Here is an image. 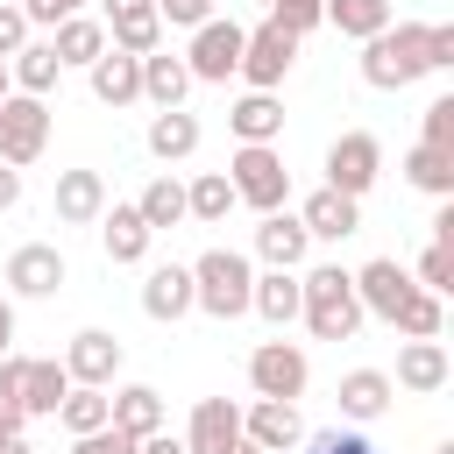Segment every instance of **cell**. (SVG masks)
<instances>
[{
  "label": "cell",
  "instance_id": "19",
  "mask_svg": "<svg viewBox=\"0 0 454 454\" xmlns=\"http://www.w3.org/2000/svg\"><path fill=\"white\" fill-rule=\"evenodd\" d=\"M92 227H99L106 262H142V255H149V241H156V234H149V220H142L135 206H106Z\"/></svg>",
  "mask_w": 454,
  "mask_h": 454
},
{
  "label": "cell",
  "instance_id": "50",
  "mask_svg": "<svg viewBox=\"0 0 454 454\" xmlns=\"http://www.w3.org/2000/svg\"><path fill=\"white\" fill-rule=\"evenodd\" d=\"M21 426H28V419H21V411H7V404H0V440H14V433H21Z\"/></svg>",
  "mask_w": 454,
  "mask_h": 454
},
{
  "label": "cell",
  "instance_id": "46",
  "mask_svg": "<svg viewBox=\"0 0 454 454\" xmlns=\"http://www.w3.org/2000/svg\"><path fill=\"white\" fill-rule=\"evenodd\" d=\"M135 454H184V440H177V433H163V426H156V433H149V440H142V447H135Z\"/></svg>",
  "mask_w": 454,
  "mask_h": 454
},
{
  "label": "cell",
  "instance_id": "17",
  "mask_svg": "<svg viewBox=\"0 0 454 454\" xmlns=\"http://www.w3.org/2000/svg\"><path fill=\"white\" fill-rule=\"evenodd\" d=\"M305 248H312V234H305V220H298V213H284V206H277V213H262V220H255V255H262L270 270H298V262H305Z\"/></svg>",
  "mask_w": 454,
  "mask_h": 454
},
{
  "label": "cell",
  "instance_id": "9",
  "mask_svg": "<svg viewBox=\"0 0 454 454\" xmlns=\"http://www.w3.org/2000/svg\"><path fill=\"white\" fill-rule=\"evenodd\" d=\"M376 177H383V142H376L369 128H348V135L326 149V184L348 192V199H362Z\"/></svg>",
  "mask_w": 454,
  "mask_h": 454
},
{
  "label": "cell",
  "instance_id": "45",
  "mask_svg": "<svg viewBox=\"0 0 454 454\" xmlns=\"http://www.w3.org/2000/svg\"><path fill=\"white\" fill-rule=\"evenodd\" d=\"M21 43H28V14H21L14 0H0V57H14Z\"/></svg>",
  "mask_w": 454,
  "mask_h": 454
},
{
  "label": "cell",
  "instance_id": "5",
  "mask_svg": "<svg viewBox=\"0 0 454 454\" xmlns=\"http://www.w3.org/2000/svg\"><path fill=\"white\" fill-rule=\"evenodd\" d=\"M298 43H305V35H291V28H277V21L248 28V35H241L234 78H248V92H277V85L291 78V64H298Z\"/></svg>",
  "mask_w": 454,
  "mask_h": 454
},
{
  "label": "cell",
  "instance_id": "44",
  "mask_svg": "<svg viewBox=\"0 0 454 454\" xmlns=\"http://www.w3.org/2000/svg\"><path fill=\"white\" fill-rule=\"evenodd\" d=\"M21 14H28V28H57L64 14H85V0H21Z\"/></svg>",
  "mask_w": 454,
  "mask_h": 454
},
{
  "label": "cell",
  "instance_id": "14",
  "mask_svg": "<svg viewBox=\"0 0 454 454\" xmlns=\"http://www.w3.org/2000/svg\"><path fill=\"white\" fill-rule=\"evenodd\" d=\"M298 220H305V234H312V241H348V234H362V199H348V192L319 184V192L298 206Z\"/></svg>",
  "mask_w": 454,
  "mask_h": 454
},
{
  "label": "cell",
  "instance_id": "11",
  "mask_svg": "<svg viewBox=\"0 0 454 454\" xmlns=\"http://www.w3.org/2000/svg\"><path fill=\"white\" fill-rule=\"evenodd\" d=\"M411 291H419V277H411L397 255H376V262L355 270V298H362V312H376V319H390Z\"/></svg>",
  "mask_w": 454,
  "mask_h": 454
},
{
  "label": "cell",
  "instance_id": "7",
  "mask_svg": "<svg viewBox=\"0 0 454 454\" xmlns=\"http://www.w3.org/2000/svg\"><path fill=\"white\" fill-rule=\"evenodd\" d=\"M305 383H312V362H305L298 340H262V348L248 355V390H255V397H284V404H298Z\"/></svg>",
  "mask_w": 454,
  "mask_h": 454
},
{
  "label": "cell",
  "instance_id": "37",
  "mask_svg": "<svg viewBox=\"0 0 454 454\" xmlns=\"http://www.w3.org/2000/svg\"><path fill=\"white\" fill-rule=\"evenodd\" d=\"M326 21L355 43H369L376 28H390V0H326Z\"/></svg>",
  "mask_w": 454,
  "mask_h": 454
},
{
  "label": "cell",
  "instance_id": "2",
  "mask_svg": "<svg viewBox=\"0 0 454 454\" xmlns=\"http://www.w3.org/2000/svg\"><path fill=\"white\" fill-rule=\"evenodd\" d=\"M298 319L312 326V340H355L362 326V298H355V270L319 262L298 277Z\"/></svg>",
  "mask_w": 454,
  "mask_h": 454
},
{
  "label": "cell",
  "instance_id": "39",
  "mask_svg": "<svg viewBox=\"0 0 454 454\" xmlns=\"http://www.w3.org/2000/svg\"><path fill=\"white\" fill-rule=\"evenodd\" d=\"M298 447H305V454H376V447H369V433H355V426H326V433H305Z\"/></svg>",
  "mask_w": 454,
  "mask_h": 454
},
{
  "label": "cell",
  "instance_id": "12",
  "mask_svg": "<svg viewBox=\"0 0 454 454\" xmlns=\"http://www.w3.org/2000/svg\"><path fill=\"white\" fill-rule=\"evenodd\" d=\"M64 376H71V383H99V390H114V376H121V340H114L106 326L71 333V348H64Z\"/></svg>",
  "mask_w": 454,
  "mask_h": 454
},
{
  "label": "cell",
  "instance_id": "48",
  "mask_svg": "<svg viewBox=\"0 0 454 454\" xmlns=\"http://www.w3.org/2000/svg\"><path fill=\"white\" fill-rule=\"evenodd\" d=\"M433 241H447V248H454V206H440V213H433Z\"/></svg>",
  "mask_w": 454,
  "mask_h": 454
},
{
  "label": "cell",
  "instance_id": "53",
  "mask_svg": "<svg viewBox=\"0 0 454 454\" xmlns=\"http://www.w3.org/2000/svg\"><path fill=\"white\" fill-rule=\"evenodd\" d=\"M0 454H35V447H28L21 433H14V440H0Z\"/></svg>",
  "mask_w": 454,
  "mask_h": 454
},
{
  "label": "cell",
  "instance_id": "43",
  "mask_svg": "<svg viewBox=\"0 0 454 454\" xmlns=\"http://www.w3.org/2000/svg\"><path fill=\"white\" fill-rule=\"evenodd\" d=\"M156 14L170 28H199V21H213V0H156Z\"/></svg>",
  "mask_w": 454,
  "mask_h": 454
},
{
  "label": "cell",
  "instance_id": "1",
  "mask_svg": "<svg viewBox=\"0 0 454 454\" xmlns=\"http://www.w3.org/2000/svg\"><path fill=\"white\" fill-rule=\"evenodd\" d=\"M447 64H454V21H390L362 43V78L376 92H404Z\"/></svg>",
  "mask_w": 454,
  "mask_h": 454
},
{
  "label": "cell",
  "instance_id": "4",
  "mask_svg": "<svg viewBox=\"0 0 454 454\" xmlns=\"http://www.w3.org/2000/svg\"><path fill=\"white\" fill-rule=\"evenodd\" d=\"M227 184H234V206H255V213H277L291 199V170H284L277 142H241L227 156Z\"/></svg>",
  "mask_w": 454,
  "mask_h": 454
},
{
  "label": "cell",
  "instance_id": "6",
  "mask_svg": "<svg viewBox=\"0 0 454 454\" xmlns=\"http://www.w3.org/2000/svg\"><path fill=\"white\" fill-rule=\"evenodd\" d=\"M43 149H50V99H35V92H7V99H0V163L28 170Z\"/></svg>",
  "mask_w": 454,
  "mask_h": 454
},
{
  "label": "cell",
  "instance_id": "47",
  "mask_svg": "<svg viewBox=\"0 0 454 454\" xmlns=\"http://www.w3.org/2000/svg\"><path fill=\"white\" fill-rule=\"evenodd\" d=\"M14 199H21V170H14V163H0V213H7Z\"/></svg>",
  "mask_w": 454,
  "mask_h": 454
},
{
  "label": "cell",
  "instance_id": "16",
  "mask_svg": "<svg viewBox=\"0 0 454 454\" xmlns=\"http://www.w3.org/2000/svg\"><path fill=\"white\" fill-rule=\"evenodd\" d=\"M85 71H92V99H99V106H135V99H142V57H128V50L106 43Z\"/></svg>",
  "mask_w": 454,
  "mask_h": 454
},
{
  "label": "cell",
  "instance_id": "42",
  "mask_svg": "<svg viewBox=\"0 0 454 454\" xmlns=\"http://www.w3.org/2000/svg\"><path fill=\"white\" fill-rule=\"evenodd\" d=\"M419 142H433V149H454V92H440L433 106H426V135Z\"/></svg>",
  "mask_w": 454,
  "mask_h": 454
},
{
  "label": "cell",
  "instance_id": "49",
  "mask_svg": "<svg viewBox=\"0 0 454 454\" xmlns=\"http://www.w3.org/2000/svg\"><path fill=\"white\" fill-rule=\"evenodd\" d=\"M14 348V298H0V355Z\"/></svg>",
  "mask_w": 454,
  "mask_h": 454
},
{
  "label": "cell",
  "instance_id": "54",
  "mask_svg": "<svg viewBox=\"0 0 454 454\" xmlns=\"http://www.w3.org/2000/svg\"><path fill=\"white\" fill-rule=\"evenodd\" d=\"M7 92H14V78H7V57H0V99H7Z\"/></svg>",
  "mask_w": 454,
  "mask_h": 454
},
{
  "label": "cell",
  "instance_id": "21",
  "mask_svg": "<svg viewBox=\"0 0 454 454\" xmlns=\"http://www.w3.org/2000/svg\"><path fill=\"white\" fill-rule=\"evenodd\" d=\"M390 397H397L390 369H348V376H340V419H355V426L383 419V411H390Z\"/></svg>",
  "mask_w": 454,
  "mask_h": 454
},
{
  "label": "cell",
  "instance_id": "30",
  "mask_svg": "<svg viewBox=\"0 0 454 454\" xmlns=\"http://www.w3.org/2000/svg\"><path fill=\"white\" fill-rule=\"evenodd\" d=\"M227 213H234V184H227V170H199V177L184 184V220L220 227Z\"/></svg>",
  "mask_w": 454,
  "mask_h": 454
},
{
  "label": "cell",
  "instance_id": "29",
  "mask_svg": "<svg viewBox=\"0 0 454 454\" xmlns=\"http://www.w3.org/2000/svg\"><path fill=\"white\" fill-rule=\"evenodd\" d=\"M7 78H14V92L50 99V92H57V78H64V64H57V50H50V43H21V50H14V64H7Z\"/></svg>",
  "mask_w": 454,
  "mask_h": 454
},
{
  "label": "cell",
  "instance_id": "27",
  "mask_svg": "<svg viewBox=\"0 0 454 454\" xmlns=\"http://www.w3.org/2000/svg\"><path fill=\"white\" fill-rule=\"evenodd\" d=\"M184 92H192V71H184V57H170V50H149V57H142V99H149V106H184Z\"/></svg>",
  "mask_w": 454,
  "mask_h": 454
},
{
  "label": "cell",
  "instance_id": "33",
  "mask_svg": "<svg viewBox=\"0 0 454 454\" xmlns=\"http://www.w3.org/2000/svg\"><path fill=\"white\" fill-rule=\"evenodd\" d=\"M390 326H397L404 340H440V326H447V305H440V291H426V284H419V291H411V298L390 312Z\"/></svg>",
  "mask_w": 454,
  "mask_h": 454
},
{
  "label": "cell",
  "instance_id": "24",
  "mask_svg": "<svg viewBox=\"0 0 454 454\" xmlns=\"http://www.w3.org/2000/svg\"><path fill=\"white\" fill-rule=\"evenodd\" d=\"M192 149H199V114L156 106V114H149V156H156V163H184Z\"/></svg>",
  "mask_w": 454,
  "mask_h": 454
},
{
  "label": "cell",
  "instance_id": "28",
  "mask_svg": "<svg viewBox=\"0 0 454 454\" xmlns=\"http://www.w3.org/2000/svg\"><path fill=\"white\" fill-rule=\"evenodd\" d=\"M50 50H57V64H92V57L106 50V21H92V14H64V21L50 28Z\"/></svg>",
  "mask_w": 454,
  "mask_h": 454
},
{
  "label": "cell",
  "instance_id": "13",
  "mask_svg": "<svg viewBox=\"0 0 454 454\" xmlns=\"http://www.w3.org/2000/svg\"><path fill=\"white\" fill-rule=\"evenodd\" d=\"M241 433H248L262 454H291V447L305 440V419H298V404H284V397H255V404L241 411Z\"/></svg>",
  "mask_w": 454,
  "mask_h": 454
},
{
  "label": "cell",
  "instance_id": "23",
  "mask_svg": "<svg viewBox=\"0 0 454 454\" xmlns=\"http://www.w3.org/2000/svg\"><path fill=\"white\" fill-rule=\"evenodd\" d=\"M227 128H234V142H277L284 135V99L277 92H241L227 106Z\"/></svg>",
  "mask_w": 454,
  "mask_h": 454
},
{
  "label": "cell",
  "instance_id": "25",
  "mask_svg": "<svg viewBox=\"0 0 454 454\" xmlns=\"http://www.w3.org/2000/svg\"><path fill=\"white\" fill-rule=\"evenodd\" d=\"M64 390H71V376H64V362H21V411L28 419H57V404H64Z\"/></svg>",
  "mask_w": 454,
  "mask_h": 454
},
{
  "label": "cell",
  "instance_id": "10",
  "mask_svg": "<svg viewBox=\"0 0 454 454\" xmlns=\"http://www.w3.org/2000/svg\"><path fill=\"white\" fill-rule=\"evenodd\" d=\"M64 248L57 241H21L14 255H7V291L14 298H57L64 291Z\"/></svg>",
  "mask_w": 454,
  "mask_h": 454
},
{
  "label": "cell",
  "instance_id": "51",
  "mask_svg": "<svg viewBox=\"0 0 454 454\" xmlns=\"http://www.w3.org/2000/svg\"><path fill=\"white\" fill-rule=\"evenodd\" d=\"M220 454H262V447H255V440H248V433H234V440H227V447H220Z\"/></svg>",
  "mask_w": 454,
  "mask_h": 454
},
{
  "label": "cell",
  "instance_id": "32",
  "mask_svg": "<svg viewBox=\"0 0 454 454\" xmlns=\"http://www.w3.org/2000/svg\"><path fill=\"white\" fill-rule=\"evenodd\" d=\"M106 43H114V50H128V57H149V50H163V14H156V7L106 14Z\"/></svg>",
  "mask_w": 454,
  "mask_h": 454
},
{
  "label": "cell",
  "instance_id": "38",
  "mask_svg": "<svg viewBox=\"0 0 454 454\" xmlns=\"http://www.w3.org/2000/svg\"><path fill=\"white\" fill-rule=\"evenodd\" d=\"M262 14H270L277 28H291V35H312V28L326 21V0H262Z\"/></svg>",
  "mask_w": 454,
  "mask_h": 454
},
{
  "label": "cell",
  "instance_id": "18",
  "mask_svg": "<svg viewBox=\"0 0 454 454\" xmlns=\"http://www.w3.org/2000/svg\"><path fill=\"white\" fill-rule=\"evenodd\" d=\"M57 220L64 227H92L99 213H106V177L99 170H57Z\"/></svg>",
  "mask_w": 454,
  "mask_h": 454
},
{
  "label": "cell",
  "instance_id": "52",
  "mask_svg": "<svg viewBox=\"0 0 454 454\" xmlns=\"http://www.w3.org/2000/svg\"><path fill=\"white\" fill-rule=\"evenodd\" d=\"M135 7H156V0H106V14H135Z\"/></svg>",
  "mask_w": 454,
  "mask_h": 454
},
{
  "label": "cell",
  "instance_id": "8",
  "mask_svg": "<svg viewBox=\"0 0 454 454\" xmlns=\"http://www.w3.org/2000/svg\"><path fill=\"white\" fill-rule=\"evenodd\" d=\"M241 21H199L192 28V50H184V71H192V85H227L234 78V64H241Z\"/></svg>",
  "mask_w": 454,
  "mask_h": 454
},
{
  "label": "cell",
  "instance_id": "31",
  "mask_svg": "<svg viewBox=\"0 0 454 454\" xmlns=\"http://www.w3.org/2000/svg\"><path fill=\"white\" fill-rule=\"evenodd\" d=\"M248 312H262L270 326H291L298 319V270H262L248 291Z\"/></svg>",
  "mask_w": 454,
  "mask_h": 454
},
{
  "label": "cell",
  "instance_id": "40",
  "mask_svg": "<svg viewBox=\"0 0 454 454\" xmlns=\"http://www.w3.org/2000/svg\"><path fill=\"white\" fill-rule=\"evenodd\" d=\"M419 284L426 291H454V248L447 241H426L419 248Z\"/></svg>",
  "mask_w": 454,
  "mask_h": 454
},
{
  "label": "cell",
  "instance_id": "22",
  "mask_svg": "<svg viewBox=\"0 0 454 454\" xmlns=\"http://www.w3.org/2000/svg\"><path fill=\"white\" fill-rule=\"evenodd\" d=\"M234 433H241V404L199 397V404H192V426H184V454H220Z\"/></svg>",
  "mask_w": 454,
  "mask_h": 454
},
{
  "label": "cell",
  "instance_id": "26",
  "mask_svg": "<svg viewBox=\"0 0 454 454\" xmlns=\"http://www.w3.org/2000/svg\"><path fill=\"white\" fill-rule=\"evenodd\" d=\"M106 419H114L121 433L149 440V433L163 426V390H149V383H128V390H114V397H106Z\"/></svg>",
  "mask_w": 454,
  "mask_h": 454
},
{
  "label": "cell",
  "instance_id": "36",
  "mask_svg": "<svg viewBox=\"0 0 454 454\" xmlns=\"http://www.w3.org/2000/svg\"><path fill=\"white\" fill-rule=\"evenodd\" d=\"M57 419H64L71 440H78V433H99V426H106V390H99V383H71L64 404H57Z\"/></svg>",
  "mask_w": 454,
  "mask_h": 454
},
{
  "label": "cell",
  "instance_id": "3",
  "mask_svg": "<svg viewBox=\"0 0 454 454\" xmlns=\"http://www.w3.org/2000/svg\"><path fill=\"white\" fill-rule=\"evenodd\" d=\"M248 291H255V270L241 248H206L192 262V312H213V319H241L248 312Z\"/></svg>",
  "mask_w": 454,
  "mask_h": 454
},
{
  "label": "cell",
  "instance_id": "35",
  "mask_svg": "<svg viewBox=\"0 0 454 454\" xmlns=\"http://www.w3.org/2000/svg\"><path fill=\"white\" fill-rule=\"evenodd\" d=\"M404 177H411L419 192L447 199V192H454V149H433V142H419V149L404 156Z\"/></svg>",
  "mask_w": 454,
  "mask_h": 454
},
{
  "label": "cell",
  "instance_id": "41",
  "mask_svg": "<svg viewBox=\"0 0 454 454\" xmlns=\"http://www.w3.org/2000/svg\"><path fill=\"white\" fill-rule=\"evenodd\" d=\"M135 447H142V440H135V433H121L114 419H106L99 433H78V440H71V454H135Z\"/></svg>",
  "mask_w": 454,
  "mask_h": 454
},
{
  "label": "cell",
  "instance_id": "15",
  "mask_svg": "<svg viewBox=\"0 0 454 454\" xmlns=\"http://www.w3.org/2000/svg\"><path fill=\"white\" fill-rule=\"evenodd\" d=\"M142 312H149L156 326H177V319L192 312V262H156V270L142 277Z\"/></svg>",
  "mask_w": 454,
  "mask_h": 454
},
{
  "label": "cell",
  "instance_id": "20",
  "mask_svg": "<svg viewBox=\"0 0 454 454\" xmlns=\"http://www.w3.org/2000/svg\"><path fill=\"white\" fill-rule=\"evenodd\" d=\"M397 390H411V397H433V390H447V348L440 340H404L397 348V376H390Z\"/></svg>",
  "mask_w": 454,
  "mask_h": 454
},
{
  "label": "cell",
  "instance_id": "34",
  "mask_svg": "<svg viewBox=\"0 0 454 454\" xmlns=\"http://www.w3.org/2000/svg\"><path fill=\"white\" fill-rule=\"evenodd\" d=\"M135 213L149 220V234L177 227V220H184V184H177L170 170H163V177H149V184H142V199H135Z\"/></svg>",
  "mask_w": 454,
  "mask_h": 454
}]
</instances>
